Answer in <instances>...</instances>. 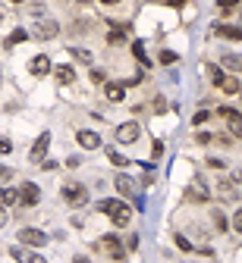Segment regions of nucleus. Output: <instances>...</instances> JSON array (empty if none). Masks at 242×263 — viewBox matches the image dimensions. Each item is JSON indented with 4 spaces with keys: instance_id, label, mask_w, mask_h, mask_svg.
<instances>
[{
    "instance_id": "obj_1",
    "label": "nucleus",
    "mask_w": 242,
    "mask_h": 263,
    "mask_svg": "<svg viewBox=\"0 0 242 263\" xmlns=\"http://www.w3.org/2000/svg\"><path fill=\"white\" fill-rule=\"evenodd\" d=\"M98 210L101 213H110V220H113V226H117V229H126V226L132 222V210L123 204V200H101L98 204Z\"/></svg>"
},
{
    "instance_id": "obj_2",
    "label": "nucleus",
    "mask_w": 242,
    "mask_h": 263,
    "mask_svg": "<svg viewBox=\"0 0 242 263\" xmlns=\"http://www.w3.org/2000/svg\"><path fill=\"white\" fill-rule=\"evenodd\" d=\"M63 200H66L69 207H82L85 200H88L85 185H66V188H63Z\"/></svg>"
},
{
    "instance_id": "obj_3",
    "label": "nucleus",
    "mask_w": 242,
    "mask_h": 263,
    "mask_svg": "<svg viewBox=\"0 0 242 263\" xmlns=\"http://www.w3.org/2000/svg\"><path fill=\"white\" fill-rule=\"evenodd\" d=\"M48 148H51V132H41L38 141H35L32 150H29V160H32V163H44V154H48Z\"/></svg>"
},
{
    "instance_id": "obj_4",
    "label": "nucleus",
    "mask_w": 242,
    "mask_h": 263,
    "mask_svg": "<svg viewBox=\"0 0 242 263\" xmlns=\"http://www.w3.org/2000/svg\"><path fill=\"white\" fill-rule=\"evenodd\" d=\"M217 113H220V116L226 119V128H229V135H233V138H242V116H239L236 110H229V106H220Z\"/></svg>"
},
{
    "instance_id": "obj_5",
    "label": "nucleus",
    "mask_w": 242,
    "mask_h": 263,
    "mask_svg": "<svg viewBox=\"0 0 242 263\" xmlns=\"http://www.w3.org/2000/svg\"><path fill=\"white\" fill-rule=\"evenodd\" d=\"M38 200H41V188L35 185V182H26V185L19 188V204L22 207H35Z\"/></svg>"
},
{
    "instance_id": "obj_6",
    "label": "nucleus",
    "mask_w": 242,
    "mask_h": 263,
    "mask_svg": "<svg viewBox=\"0 0 242 263\" xmlns=\"http://www.w3.org/2000/svg\"><path fill=\"white\" fill-rule=\"evenodd\" d=\"M207 198H211V191H207V185L201 182V178H195V182L186 188V200H195V204H204Z\"/></svg>"
},
{
    "instance_id": "obj_7",
    "label": "nucleus",
    "mask_w": 242,
    "mask_h": 263,
    "mask_svg": "<svg viewBox=\"0 0 242 263\" xmlns=\"http://www.w3.org/2000/svg\"><path fill=\"white\" fill-rule=\"evenodd\" d=\"M19 242L29 244V248H44V244H48V235H44L41 229H22L19 232Z\"/></svg>"
},
{
    "instance_id": "obj_8",
    "label": "nucleus",
    "mask_w": 242,
    "mask_h": 263,
    "mask_svg": "<svg viewBox=\"0 0 242 263\" xmlns=\"http://www.w3.org/2000/svg\"><path fill=\"white\" fill-rule=\"evenodd\" d=\"M138 135H142L138 122H123V126H117V141H120V144H132Z\"/></svg>"
},
{
    "instance_id": "obj_9",
    "label": "nucleus",
    "mask_w": 242,
    "mask_h": 263,
    "mask_svg": "<svg viewBox=\"0 0 242 263\" xmlns=\"http://www.w3.org/2000/svg\"><path fill=\"white\" fill-rule=\"evenodd\" d=\"M76 141H79V148H85V150H98L101 148V135H98V132H91V128H79Z\"/></svg>"
},
{
    "instance_id": "obj_10",
    "label": "nucleus",
    "mask_w": 242,
    "mask_h": 263,
    "mask_svg": "<svg viewBox=\"0 0 242 263\" xmlns=\"http://www.w3.org/2000/svg\"><path fill=\"white\" fill-rule=\"evenodd\" d=\"M57 32H60V26H57L54 19H41L38 26L32 28V34H35V38H41V41H48V38H54Z\"/></svg>"
},
{
    "instance_id": "obj_11",
    "label": "nucleus",
    "mask_w": 242,
    "mask_h": 263,
    "mask_svg": "<svg viewBox=\"0 0 242 263\" xmlns=\"http://www.w3.org/2000/svg\"><path fill=\"white\" fill-rule=\"evenodd\" d=\"M98 250H107V254H110V257H117V260L123 257V244H120V238H117V235H104L101 242H98Z\"/></svg>"
},
{
    "instance_id": "obj_12",
    "label": "nucleus",
    "mask_w": 242,
    "mask_h": 263,
    "mask_svg": "<svg viewBox=\"0 0 242 263\" xmlns=\"http://www.w3.org/2000/svg\"><path fill=\"white\" fill-rule=\"evenodd\" d=\"M217 194H220V200H239V188L229 178H220L217 182Z\"/></svg>"
},
{
    "instance_id": "obj_13",
    "label": "nucleus",
    "mask_w": 242,
    "mask_h": 263,
    "mask_svg": "<svg viewBox=\"0 0 242 263\" xmlns=\"http://www.w3.org/2000/svg\"><path fill=\"white\" fill-rule=\"evenodd\" d=\"M104 94H107L110 104H120V100L126 98V85H123V82H110V85L104 88Z\"/></svg>"
},
{
    "instance_id": "obj_14",
    "label": "nucleus",
    "mask_w": 242,
    "mask_h": 263,
    "mask_svg": "<svg viewBox=\"0 0 242 263\" xmlns=\"http://www.w3.org/2000/svg\"><path fill=\"white\" fill-rule=\"evenodd\" d=\"M29 69H32V76H48V72H51V60L44 56V54H38V56L29 63Z\"/></svg>"
},
{
    "instance_id": "obj_15",
    "label": "nucleus",
    "mask_w": 242,
    "mask_h": 263,
    "mask_svg": "<svg viewBox=\"0 0 242 263\" xmlns=\"http://www.w3.org/2000/svg\"><path fill=\"white\" fill-rule=\"evenodd\" d=\"M54 78L60 85H69V82H76V69L73 66H54Z\"/></svg>"
},
{
    "instance_id": "obj_16",
    "label": "nucleus",
    "mask_w": 242,
    "mask_h": 263,
    "mask_svg": "<svg viewBox=\"0 0 242 263\" xmlns=\"http://www.w3.org/2000/svg\"><path fill=\"white\" fill-rule=\"evenodd\" d=\"M217 88H220L223 94H239V91H242V88H239V78H236V76H223V78H220V85H217Z\"/></svg>"
},
{
    "instance_id": "obj_17",
    "label": "nucleus",
    "mask_w": 242,
    "mask_h": 263,
    "mask_svg": "<svg viewBox=\"0 0 242 263\" xmlns=\"http://www.w3.org/2000/svg\"><path fill=\"white\" fill-rule=\"evenodd\" d=\"M117 191H120V194H126V198H129L132 191H135V182H132V178L126 176V172H120V176H117Z\"/></svg>"
},
{
    "instance_id": "obj_18",
    "label": "nucleus",
    "mask_w": 242,
    "mask_h": 263,
    "mask_svg": "<svg viewBox=\"0 0 242 263\" xmlns=\"http://www.w3.org/2000/svg\"><path fill=\"white\" fill-rule=\"evenodd\" d=\"M223 66L229 72H242V54H223Z\"/></svg>"
},
{
    "instance_id": "obj_19",
    "label": "nucleus",
    "mask_w": 242,
    "mask_h": 263,
    "mask_svg": "<svg viewBox=\"0 0 242 263\" xmlns=\"http://www.w3.org/2000/svg\"><path fill=\"white\" fill-rule=\"evenodd\" d=\"M217 34H223L229 41H242V28L239 26H217Z\"/></svg>"
},
{
    "instance_id": "obj_20",
    "label": "nucleus",
    "mask_w": 242,
    "mask_h": 263,
    "mask_svg": "<svg viewBox=\"0 0 242 263\" xmlns=\"http://www.w3.org/2000/svg\"><path fill=\"white\" fill-rule=\"evenodd\" d=\"M107 160H110L113 166H129V160H126L120 150H113V148H107Z\"/></svg>"
},
{
    "instance_id": "obj_21",
    "label": "nucleus",
    "mask_w": 242,
    "mask_h": 263,
    "mask_svg": "<svg viewBox=\"0 0 242 263\" xmlns=\"http://www.w3.org/2000/svg\"><path fill=\"white\" fill-rule=\"evenodd\" d=\"M4 207H13V204H19V191H13V188H4Z\"/></svg>"
},
{
    "instance_id": "obj_22",
    "label": "nucleus",
    "mask_w": 242,
    "mask_h": 263,
    "mask_svg": "<svg viewBox=\"0 0 242 263\" xmlns=\"http://www.w3.org/2000/svg\"><path fill=\"white\" fill-rule=\"evenodd\" d=\"M26 38H29V32H26V28H16V32H13V34L7 38V47H13V44H22Z\"/></svg>"
},
{
    "instance_id": "obj_23",
    "label": "nucleus",
    "mask_w": 242,
    "mask_h": 263,
    "mask_svg": "<svg viewBox=\"0 0 242 263\" xmlns=\"http://www.w3.org/2000/svg\"><path fill=\"white\" fill-rule=\"evenodd\" d=\"M132 54L142 60V66H151V60H148V54H145V47H142V41H135L132 44Z\"/></svg>"
},
{
    "instance_id": "obj_24",
    "label": "nucleus",
    "mask_w": 242,
    "mask_h": 263,
    "mask_svg": "<svg viewBox=\"0 0 242 263\" xmlns=\"http://www.w3.org/2000/svg\"><path fill=\"white\" fill-rule=\"evenodd\" d=\"M204 72H207V78H211L214 85H220V78H223V72H220V66H204Z\"/></svg>"
},
{
    "instance_id": "obj_25",
    "label": "nucleus",
    "mask_w": 242,
    "mask_h": 263,
    "mask_svg": "<svg viewBox=\"0 0 242 263\" xmlns=\"http://www.w3.org/2000/svg\"><path fill=\"white\" fill-rule=\"evenodd\" d=\"M69 54H73L79 63H91V54L88 50H79V47H69Z\"/></svg>"
},
{
    "instance_id": "obj_26",
    "label": "nucleus",
    "mask_w": 242,
    "mask_h": 263,
    "mask_svg": "<svg viewBox=\"0 0 242 263\" xmlns=\"http://www.w3.org/2000/svg\"><path fill=\"white\" fill-rule=\"evenodd\" d=\"M160 63H164V66L176 63V54H173V50H160Z\"/></svg>"
},
{
    "instance_id": "obj_27",
    "label": "nucleus",
    "mask_w": 242,
    "mask_h": 263,
    "mask_svg": "<svg viewBox=\"0 0 242 263\" xmlns=\"http://www.w3.org/2000/svg\"><path fill=\"white\" fill-rule=\"evenodd\" d=\"M214 226H217V232H226V216L223 213H214Z\"/></svg>"
},
{
    "instance_id": "obj_28",
    "label": "nucleus",
    "mask_w": 242,
    "mask_h": 263,
    "mask_svg": "<svg viewBox=\"0 0 242 263\" xmlns=\"http://www.w3.org/2000/svg\"><path fill=\"white\" fill-rule=\"evenodd\" d=\"M107 41H110V44H123V41H126V34H123L120 28H113V32H110V38H107Z\"/></svg>"
},
{
    "instance_id": "obj_29",
    "label": "nucleus",
    "mask_w": 242,
    "mask_h": 263,
    "mask_svg": "<svg viewBox=\"0 0 242 263\" xmlns=\"http://www.w3.org/2000/svg\"><path fill=\"white\" fill-rule=\"evenodd\" d=\"M233 229H236V232L242 235V207H239V210L233 213Z\"/></svg>"
},
{
    "instance_id": "obj_30",
    "label": "nucleus",
    "mask_w": 242,
    "mask_h": 263,
    "mask_svg": "<svg viewBox=\"0 0 242 263\" xmlns=\"http://www.w3.org/2000/svg\"><path fill=\"white\" fill-rule=\"evenodd\" d=\"M192 122H195V126H201V122H207V110H198V113L192 116Z\"/></svg>"
},
{
    "instance_id": "obj_31",
    "label": "nucleus",
    "mask_w": 242,
    "mask_h": 263,
    "mask_svg": "<svg viewBox=\"0 0 242 263\" xmlns=\"http://www.w3.org/2000/svg\"><path fill=\"white\" fill-rule=\"evenodd\" d=\"M160 154H164V144H160V141H154V144H151V157L157 160V157H160Z\"/></svg>"
},
{
    "instance_id": "obj_32",
    "label": "nucleus",
    "mask_w": 242,
    "mask_h": 263,
    "mask_svg": "<svg viewBox=\"0 0 242 263\" xmlns=\"http://www.w3.org/2000/svg\"><path fill=\"white\" fill-rule=\"evenodd\" d=\"M176 248H179V250H192V244H189L182 235H176Z\"/></svg>"
},
{
    "instance_id": "obj_33",
    "label": "nucleus",
    "mask_w": 242,
    "mask_h": 263,
    "mask_svg": "<svg viewBox=\"0 0 242 263\" xmlns=\"http://www.w3.org/2000/svg\"><path fill=\"white\" fill-rule=\"evenodd\" d=\"M195 141H198V144H211V135H207V132H198V135H195Z\"/></svg>"
},
{
    "instance_id": "obj_34",
    "label": "nucleus",
    "mask_w": 242,
    "mask_h": 263,
    "mask_svg": "<svg viewBox=\"0 0 242 263\" xmlns=\"http://www.w3.org/2000/svg\"><path fill=\"white\" fill-rule=\"evenodd\" d=\"M91 82H95V85H101V82H104V72H101V69H91Z\"/></svg>"
},
{
    "instance_id": "obj_35",
    "label": "nucleus",
    "mask_w": 242,
    "mask_h": 263,
    "mask_svg": "<svg viewBox=\"0 0 242 263\" xmlns=\"http://www.w3.org/2000/svg\"><path fill=\"white\" fill-rule=\"evenodd\" d=\"M207 166H214V170H223V160H217V157H211V160H207Z\"/></svg>"
},
{
    "instance_id": "obj_36",
    "label": "nucleus",
    "mask_w": 242,
    "mask_h": 263,
    "mask_svg": "<svg viewBox=\"0 0 242 263\" xmlns=\"http://www.w3.org/2000/svg\"><path fill=\"white\" fill-rule=\"evenodd\" d=\"M41 170H48V172H54V170H57V163H54V160H44V163H41Z\"/></svg>"
},
{
    "instance_id": "obj_37",
    "label": "nucleus",
    "mask_w": 242,
    "mask_h": 263,
    "mask_svg": "<svg viewBox=\"0 0 242 263\" xmlns=\"http://www.w3.org/2000/svg\"><path fill=\"white\" fill-rule=\"evenodd\" d=\"M217 6H220V10H226V6H236V0H217Z\"/></svg>"
},
{
    "instance_id": "obj_38",
    "label": "nucleus",
    "mask_w": 242,
    "mask_h": 263,
    "mask_svg": "<svg viewBox=\"0 0 242 263\" xmlns=\"http://www.w3.org/2000/svg\"><path fill=\"white\" fill-rule=\"evenodd\" d=\"M29 263H48V260H44L41 254H29Z\"/></svg>"
},
{
    "instance_id": "obj_39",
    "label": "nucleus",
    "mask_w": 242,
    "mask_h": 263,
    "mask_svg": "<svg viewBox=\"0 0 242 263\" xmlns=\"http://www.w3.org/2000/svg\"><path fill=\"white\" fill-rule=\"evenodd\" d=\"M73 263H91V260H88L85 254H76V260H73Z\"/></svg>"
},
{
    "instance_id": "obj_40",
    "label": "nucleus",
    "mask_w": 242,
    "mask_h": 263,
    "mask_svg": "<svg viewBox=\"0 0 242 263\" xmlns=\"http://www.w3.org/2000/svg\"><path fill=\"white\" fill-rule=\"evenodd\" d=\"M101 4H107V6H113V4H120V0H101Z\"/></svg>"
},
{
    "instance_id": "obj_41",
    "label": "nucleus",
    "mask_w": 242,
    "mask_h": 263,
    "mask_svg": "<svg viewBox=\"0 0 242 263\" xmlns=\"http://www.w3.org/2000/svg\"><path fill=\"white\" fill-rule=\"evenodd\" d=\"M170 4H182V0H170Z\"/></svg>"
},
{
    "instance_id": "obj_42",
    "label": "nucleus",
    "mask_w": 242,
    "mask_h": 263,
    "mask_svg": "<svg viewBox=\"0 0 242 263\" xmlns=\"http://www.w3.org/2000/svg\"><path fill=\"white\" fill-rule=\"evenodd\" d=\"M79 4H88V0H79Z\"/></svg>"
},
{
    "instance_id": "obj_43",
    "label": "nucleus",
    "mask_w": 242,
    "mask_h": 263,
    "mask_svg": "<svg viewBox=\"0 0 242 263\" xmlns=\"http://www.w3.org/2000/svg\"><path fill=\"white\" fill-rule=\"evenodd\" d=\"M13 4H22V0H13Z\"/></svg>"
}]
</instances>
